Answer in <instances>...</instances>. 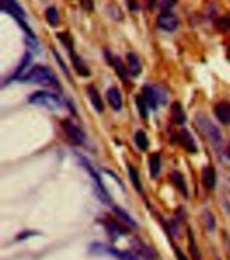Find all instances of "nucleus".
Returning a JSON list of instances; mask_svg holds the SVG:
<instances>
[{"instance_id": "obj_1", "label": "nucleus", "mask_w": 230, "mask_h": 260, "mask_svg": "<svg viewBox=\"0 0 230 260\" xmlns=\"http://www.w3.org/2000/svg\"><path fill=\"white\" fill-rule=\"evenodd\" d=\"M22 81L32 82V84H39V85H45V87L51 88H61L59 82L54 76V73L51 71L50 67L42 66V65H35L29 73H26V76L21 77Z\"/></svg>"}, {"instance_id": "obj_2", "label": "nucleus", "mask_w": 230, "mask_h": 260, "mask_svg": "<svg viewBox=\"0 0 230 260\" xmlns=\"http://www.w3.org/2000/svg\"><path fill=\"white\" fill-rule=\"evenodd\" d=\"M29 101L36 107L45 108L49 111H59L63 108V102L59 97L50 92H35L29 97Z\"/></svg>"}, {"instance_id": "obj_3", "label": "nucleus", "mask_w": 230, "mask_h": 260, "mask_svg": "<svg viewBox=\"0 0 230 260\" xmlns=\"http://www.w3.org/2000/svg\"><path fill=\"white\" fill-rule=\"evenodd\" d=\"M1 11H3V12H7L8 15L12 16V18L21 25V27H23V30L26 31V34L30 36L31 39H35L34 32L30 30L29 26L26 25L25 11H23V8H22L21 5L16 3L15 0H1Z\"/></svg>"}, {"instance_id": "obj_4", "label": "nucleus", "mask_w": 230, "mask_h": 260, "mask_svg": "<svg viewBox=\"0 0 230 260\" xmlns=\"http://www.w3.org/2000/svg\"><path fill=\"white\" fill-rule=\"evenodd\" d=\"M197 124H198L201 131L204 133V136L209 139L215 148H220L222 146L224 139H222L221 131L215 127L209 118H206L203 115H197Z\"/></svg>"}, {"instance_id": "obj_5", "label": "nucleus", "mask_w": 230, "mask_h": 260, "mask_svg": "<svg viewBox=\"0 0 230 260\" xmlns=\"http://www.w3.org/2000/svg\"><path fill=\"white\" fill-rule=\"evenodd\" d=\"M142 97L144 98L148 109H152V111H156L159 105L164 104L167 100V96L163 92V89L159 87H153V85H145L143 88Z\"/></svg>"}, {"instance_id": "obj_6", "label": "nucleus", "mask_w": 230, "mask_h": 260, "mask_svg": "<svg viewBox=\"0 0 230 260\" xmlns=\"http://www.w3.org/2000/svg\"><path fill=\"white\" fill-rule=\"evenodd\" d=\"M78 157V161H80V163L84 166V168L86 170L87 173L90 174V177L93 178V182H94V185H96V190H97V194L98 197H100V199H101L104 204H111V198H109V195H108V192L105 190V188H104V185H102L101 182V178L98 177L97 171L93 168V166L89 162H87L86 159L84 158V157H81V155H77Z\"/></svg>"}, {"instance_id": "obj_7", "label": "nucleus", "mask_w": 230, "mask_h": 260, "mask_svg": "<svg viewBox=\"0 0 230 260\" xmlns=\"http://www.w3.org/2000/svg\"><path fill=\"white\" fill-rule=\"evenodd\" d=\"M90 252H92V254H96V255H102V254L111 255L118 260H139L138 258L135 255H132L131 252L116 250V248H111V247H107V245L104 244H92L90 245Z\"/></svg>"}, {"instance_id": "obj_8", "label": "nucleus", "mask_w": 230, "mask_h": 260, "mask_svg": "<svg viewBox=\"0 0 230 260\" xmlns=\"http://www.w3.org/2000/svg\"><path fill=\"white\" fill-rule=\"evenodd\" d=\"M62 128H63L66 136L73 144L80 146V144H82V143L85 142V133H84V131H82L81 128L78 127L77 124L70 122V120H63V122H62Z\"/></svg>"}, {"instance_id": "obj_9", "label": "nucleus", "mask_w": 230, "mask_h": 260, "mask_svg": "<svg viewBox=\"0 0 230 260\" xmlns=\"http://www.w3.org/2000/svg\"><path fill=\"white\" fill-rule=\"evenodd\" d=\"M159 29H162L163 31L167 32H172L178 29L179 21L178 18L172 14V12H162L156 19Z\"/></svg>"}, {"instance_id": "obj_10", "label": "nucleus", "mask_w": 230, "mask_h": 260, "mask_svg": "<svg viewBox=\"0 0 230 260\" xmlns=\"http://www.w3.org/2000/svg\"><path fill=\"white\" fill-rule=\"evenodd\" d=\"M213 111L222 124H230V102H218L214 105Z\"/></svg>"}, {"instance_id": "obj_11", "label": "nucleus", "mask_w": 230, "mask_h": 260, "mask_svg": "<svg viewBox=\"0 0 230 260\" xmlns=\"http://www.w3.org/2000/svg\"><path fill=\"white\" fill-rule=\"evenodd\" d=\"M107 98L109 101V105L115 109V111H120L123 108V97L117 88L111 87L107 91Z\"/></svg>"}, {"instance_id": "obj_12", "label": "nucleus", "mask_w": 230, "mask_h": 260, "mask_svg": "<svg viewBox=\"0 0 230 260\" xmlns=\"http://www.w3.org/2000/svg\"><path fill=\"white\" fill-rule=\"evenodd\" d=\"M86 93H87V97H89V100L92 102L93 108H94L97 112L100 113L104 112V104H102L101 97L98 95L97 88L94 87V85H92V84H89L86 88Z\"/></svg>"}, {"instance_id": "obj_13", "label": "nucleus", "mask_w": 230, "mask_h": 260, "mask_svg": "<svg viewBox=\"0 0 230 260\" xmlns=\"http://www.w3.org/2000/svg\"><path fill=\"white\" fill-rule=\"evenodd\" d=\"M179 140H180L182 146H183L189 153L195 154L198 151L197 143L194 142V138L191 136V133H190L187 130H182V131H180V133H179Z\"/></svg>"}, {"instance_id": "obj_14", "label": "nucleus", "mask_w": 230, "mask_h": 260, "mask_svg": "<svg viewBox=\"0 0 230 260\" xmlns=\"http://www.w3.org/2000/svg\"><path fill=\"white\" fill-rule=\"evenodd\" d=\"M127 67L128 71L132 74L133 77H136L140 74L142 71V65H140V60L135 53H128L127 54Z\"/></svg>"}, {"instance_id": "obj_15", "label": "nucleus", "mask_w": 230, "mask_h": 260, "mask_svg": "<svg viewBox=\"0 0 230 260\" xmlns=\"http://www.w3.org/2000/svg\"><path fill=\"white\" fill-rule=\"evenodd\" d=\"M202 184L206 189L213 190L215 186V173L213 167H204L202 170Z\"/></svg>"}, {"instance_id": "obj_16", "label": "nucleus", "mask_w": 230, "mask_h": 260, "mask_svg": "<svg viewBox=\"0 0 230 260\" xmlns=\"http://www.w3.org/2000/svg\"><path fill=\"white\" fill-rule=\"evenodd\" d=\"M69 53H70V57H72V60H73V65H74V67H76L77 73L82 77L90 76V70L85 66V64L82 62L81 58L77 56V54H74V50H70Z\"/></svg>"}, {"instance_id": "obj_17", "label": "nucleus", "mask_w": 230, "mask_h": 260, "mask_svg": "<svg viewBox=\"0 0 230 260\" xmlns=\"http://www.w3.org/2000/svg\"><path fill=\"white\" fill-rule=\"evenodd\" d=\"M148 164H149V174L152 178H156L158 174L160 173V167H162V163H160V155L158 153H153L149 155L148 158Z\"/></svg>"}, {"instance_id": "obj_18", "label": "nucleus", "mask_w": 230, "mask_h": 260, "mask_svg": "<svg viewBox=\"0 0 230 260\" xmlns=\"http://www.w3.org/2000/svg\"><path fill=\"white\" fill-rule=\"evenodd\" d=\"M171 116L174 119V122L176 124H183L186 122V112L182 108V105L179 102H174L172 107H171Z\"/></svg>"}, {"instance_id": "obj_19", "label": "nucleus", "mask_w": 230, "mask_h": 260, "mask_svg": "<svg viewBox=\"0 0 230 260\" xmlns=\"http://www.w3.org/2000/svg\"><path fill=\"white\" fill-rule=\"evenodd\" d=\"M171 178H172V182L174 185L179 189V192L183 194L184 197H187L189 195V190H187V185H186V181H184V177L178 171H174V173L171 174Z\"/></svg>"}, {"instance_id": "obj_20", "label": "nucleus", "mask_w": 230, "mask_h": 260, "mask_svg": "<svg viewBox=\"0 0 230 260\" xmlns=\"http://www.w3.org/2000/svg\"><path fill=\"white\" fill-rule=\"evenodd\" d=\"M113 212H115V214L117 216L118 219L121 220V221H124L127 225H129L131 228H136V221H135V220L129 216V213H127L123 208H120V206H115V208H113Z\"/></svg>"}, {"instance_id": "obj_21", "label": "nucleus", "mask_w": 230, "mask_h": 260, "mask_svg": "<svg viewBox=\"0 0 230 260\" xmlns=\"http://www.w3.org/2000/svg\"><path fill=\"white\" fill-rule=\"evenodd\" d=\"M187 237H189V250L190 254L193 256V259L194 260H202L200 254V250H198V247H197V243H195L194 236H193V232L191 229L187 230Z\"/></svg>"}, {"instance_id": "obj_22", "label": "nucleus", "mask_w": 230, "mask_h": 260, "mask_svg": "<svg viewBox=\"0 0 230 260\" xmlns=\"http://www.w3.org/2000/svg\"><path fill=\"white\" fill-rule=\"evenodd\" d=\"M46 21L51 27H56L59 23V14L56 7H49L46 10Z\"/></svg>"}, {"instance_id": "obj_23", "label": "nucleus", "mask_w": 230, "mask_h": 260, "mask_svg": "<svg viewBox=\"0 0 230 260\" xmlns=\"http://www.w3.org/2000/svg\"><path fill=\"white\" fill-rule=\"evenodd\" d=\"M111 64H112L116 71H117V76L121 78V80H125L127 78V70H125V67H124L123 62L121 60L118 58V57H113L112 60H111Z\"/></svg>"}, {"instance_id": "obj_24", "label": "nucleus", "mask_w": 230, "mask_h": 260, "mask_svg": "<svg viewBox=\"0 0 230 260\" xmlns=\"http://www.w3.org/2000/svg\"><path fill=\"white\" fill-rule=\"evenodd\" d=\"M135 143H136V146H138L140 150H147L148 148V138H147V135L144 131H138L136 135H135Z\"/></svg>"}, {"instance_id": "obj_25", "label": "nucleus", "mask_w": 230, "mask_h": 260, "mask_svg": "<svg viewBox=\"0 0 230 260\" xmlns=\"http://www.w3.org/2000/svg\"><path fill=\"white\" fill-rule=\"evenodd\" d=\"M128 175H129V179H131V182L135 186V189L138 190V192H142V185H140V178H139L138 173H136V170L132 167V166H129L128 164Z\"/></svg>"}, {"instance_id": "obj_26", "label": "nucleus", "mask_w": 230, "mask_h": 260, "mask_svg": "<svg viewBox=\"0 0 230 260\" xmlns=\"http://www.w3.org/2000/svg\"><path fill=\"white\" fill-rule=\"evenodd\" d=\"M176 3V0H155V4L162 12H170Z\"/></svg>"}, {"instance_id": "obj_27", "label": "nucleus", "mask_w": 230, "mask_h": 260, "mask_svg": "<svg viewBox=\"0 0 230 260\" xmlns=\"http://www.w3.org/2000/svg\"><path fill=\"white\" fill-rule=\"evenodd\" d=\"M215 27H217L220 31L230 30V14L218 18L217 22H215Z\"/></svg>"}, {"instance_id": "obj_28", "label": "nucleus", "mask_w": 230, "mask_h": 260, "mask_svg": "<svg viewBox=\"0 0 230 260\" xmlns=\"http://www.w3.org/2000/svg\"><path fill=\"white\" fill-rule=\"evenodd\" d=\"M136 104H138V109L139 112H140V115H142L144 119L147 118V116H148V107H147V104L144 101L142 95H139V96L136 97Z\"/></svg>"}, {"instance_id": "obj_29", "label": "nucleus", "mask_w": 230, "mask_h": 260, "mask_svg": "<svg viewBox=\"0 0 230 260\" xmlns=\"http://www.w3.org/2000/svg\"><path fill=\"white\" fill-rule=\"evenodd\" d=\"M81 5H82V8L86 11H93V8H94V3H93V0H81Z\"/></svg>"}, {"instance_id": "obj_30", "label": "nucleus", "mask_w": 230, "mask_h": 260, "mask_svg": "<svg viewBox=\"0 0 230 260\" xmlns=\"http://www.w3.org/2000/svg\"><path fill=\"white\" fill-rule=\"evenodd\" d=\"M207 227H209V229L214 228V219H213V216L210 213H207Z\"/></svg>"}, {"instance_id": "obj_31", "label": "nucleus", "mask_w": 230, "mask_h": 260, "mask_svg": "<svg viewBox=\"0 0 230 260\" xmlns=\"http://www.w3.org/2000/svg\"><path fill=\"white\" fill-rule=\"evenodd\" d=\"M175 254H176V259L178 260H187L186 259V256H184L179 250H175Z\"/></svg>"}, {"instance_id": "obj_32", "label": "nucleus", "mask_w": 230, "mask_h": 260, "mask_svg": "<svg viewBox=\"0 0 230 260\" xmlns=\"http://www.w3.org/2000/svg\"><path fill=\"white\" fill-rule=\"evenodd\" d=\"M228 57H229V60H230V47H229V56H228Z\"/></svg>"}]
</instances>
